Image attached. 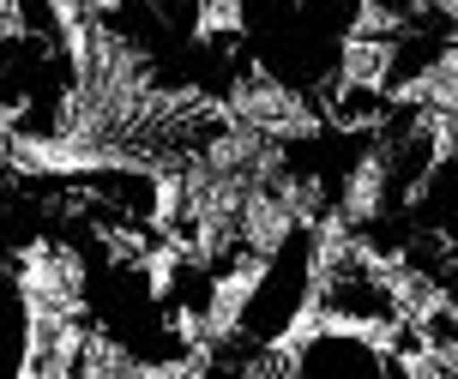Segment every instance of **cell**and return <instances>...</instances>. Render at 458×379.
I'll list each match as a JSON object with an SVG mask.
<instances>
[{"instance_id":"6da1fadb","label":"cell","mask_w":458,"mask_h":379,"mask_svg":"<svg viewBox=\"0 0 458 379\" xmlns=\"http://www.w3.org/2000/svg\"><path fill=\"white\" fill-rule=\"evenodd\" d=\"M314 313L320 319H344V325H362V332L392 337L398 325H411L416 295L404 283V271L356 247L350 235L326 229V253H320V283H314Z\"/></svg>"},{"instance_id":"7a4b0ae2","label":"cell","mask_w":458,"mask_h":379,"mask_svg":"<svg viewBox=\"0 0 458 379\" xmlns=\"http://www.w3.org/2000/svg\"><path fill=\"white\" fill-rule=\"evenodd\" d=\"M277 367L284 374H404L392 337L344 325V319H320V313L277 350Z\"/></svg>"},{"instance_id":"3957f363","label":"cell","mask_w":458,"mask_h":379,"mask_svg":"<svg viewBox=\"0 0 458 379\" xmlns=\"http://www.w3.org/2000/svg\"><path fill=\"white\" fill-rule=\"evenodd\" d=\"M404 217H411V241L458 247V139H446L440 156L422 169V181L404 199Z\"/></svg>"}]
</instances>
